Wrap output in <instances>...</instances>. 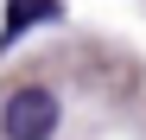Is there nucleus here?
Segmentation results:
<instances>
[{"mask_svg":"<svg viewBox=\"0 0 146 140\" xmlns=\"http://www.w3.org/2000/svg\"><path fill=\"white\" fill-rule=\"evenodd\" d=\"M51 13H57L51 0H13V7H7V38L26 32V26H38V19H51Z\"/></svg>","mask_w":146,"mask_h":140,"instance_id":"2","label":"nucleus"},{"mask_svg":"<svg viewBox=\"0 0 146 140\" xmlns=\"http://www.w3.org/2000/svg\"><path fill=\"white\" fill-rule=\"evenodd\" d=\"M0 134L7 140H51L57 134V96L51 89H13L0 108Z\"/></svg>","mask_w":146,"mask_h":140,"instance_id":"1","label":"nucleus"}]
</instances>
